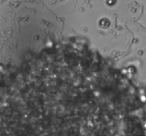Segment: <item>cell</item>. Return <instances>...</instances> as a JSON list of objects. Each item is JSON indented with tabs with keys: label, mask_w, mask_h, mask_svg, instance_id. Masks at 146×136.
I'll return each mask as SVG.
<instances>
[{
	"label": "cell",
	"mask_w": 146,
	"mask_h": 136,
	"mask_svg": "<svg viewBox=\"0 0 146 136\" xmlns=\"http://www.w3.org/2000/svg\"><path fill=\"white\" fill-rule=\"evenodd\" d=\"M9 136H137L138 99L122 68L68 40L26 57L10 78Z\"/></svg>",
	"instance_id": "obj_1"
}]
</instances>
